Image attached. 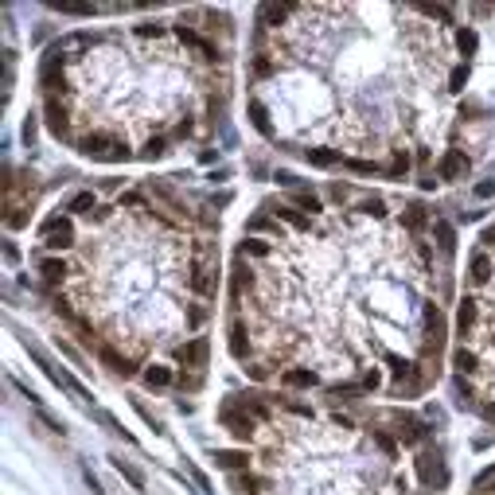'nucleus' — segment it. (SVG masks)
I'll list each match as a JSON object with an SVG mask.
<instances>
[{
    "label": "nucleus",
    "instance_id": "f257e3e1",
    "mask_svg": "<svg viewBox=\"0 0 495 495\" xmlns=\"http://www.w3.org/2000/svg\"><path fill=\"white\" fill-rule=\"evenodd\" d=\"M457 292V230L425 199L292 183L230 250L227 351L254 387L410 406L445 375Z\"/></svg>",
    "mask_w": 495,
    "mask_h": 495
},
{
    "label": "nucleus",
    "instance_id": "f03ea898",
    "mask_svg": "<svg viewBox=\"0 0 495 495\" xmlns=\"http://www.w3.org/2000/svg\"><path fill=\"white\" fill-rule=\"evenodd\" d=\"M457 4H262L246 117L339 176L457 187L495 148V47Z\"/></svg>",
    "mask_w": 495,
    "mask_h": 495
},
{
    "label": "nucleus",
    "instance_id": "7ed1b4c3",
    "mask_svg": "<svg viewBox=\"0 0 495 495\" xmlns=\"http://www.w3.org/2000/svg\"><path fill=\"white\" fill-rule=\"evenodd\" d=\"M218 238L215 203L172 176L94 180L43 215L32 269L102 367L145 390L195 394L222 289Z\"/></svg>",
    "mask_w": 495,
    "mask_h": 495
},
{
    "label": "nucleus",
    "instance_id": "20e7f679",
    "mask_svg": "<svg viewBox=\"0 0 495 495\" xmlns=\"http://www.w3.org/2000/svg\"><path fill=\"white\" fill-rule=\"evenodd\" d=\"M234 47V24L215 8L67 32L39 59L43 125L94 164L176 157L227 117Z\"/></svg>",
    "mask_w": 495,
    "mask_h": 495
},
{
    "label": "nucleus",
    "instance_id": "39448f33",
    "mask_svg": "<svg viewBox=\"0 0 495 495\" xmlns=\"http://www.w3.org/2000/svg\"><path fill=\"white\" fill-rule=\"evenodd\" d=\"M215 464L234 495H445L452 483L433 413L266 387L218 398Z\"/></svg>",
    "mask_w": 495,
    "mask_h": 495
},
{
    "label": "nucleus",
    "instance_id": "423d86ee",
    "mask_svg": "<svg viewBox=\"0 0 495 495\" xmlns=\"http://www.w3.org/2000/svg\"><path fill=\"white\" fill-rule=\"evenodd\" d=\"M452 394L472 417L495 425V218L464 254L448 347Z\"/></svg>",
    "mask_w": 495,
    "mask_h": 495
},
{
    "label": "nucleus",
    "instance_id": "0eeeda50",
    "mask_svg": "<svg viewBox=\"0 0 495 495\" xmlns=\"http://www.w3.org/2000/svg\"><path fill=\"white\" fill-rule=\"evenodd\" d=\"M468 495H495V468L483 472L480 480L472 483V492H468Z\"/></svg>",
    "mask_w": 495,
    "mask_h": 495
}]
</instances>
